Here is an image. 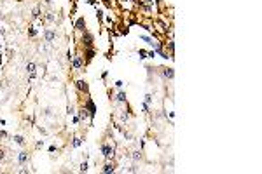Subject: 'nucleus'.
Here are the masks:
<instances>
[{
	"label": "nucleus",
	"mask_w": 262,
	"mask_h": 174,
	"mask_svg": "<svg viewBox=\"0 0 262 174\" xmlns=\"http://www.w3.org/2000/svg\"><path fill=\"white\" fill-rule=\"evenodd\" d=\"M84 108L89 111V124L93 125L94 117H96V104H94V101L89 97V94H87V97H86V101H84Z\"/></svg>",
	"instance_id": "1"
},
{
	"label": "nucleus",
	"mask_w": 262,
	"mask_h": 174,
	"mask_svg": "<svg viewBox=\"0 0 262 174\" xmlns=\"http://www.w3.org/2000/svg\"><path fill=\"white\" fill-rule=\"evenodd\" d=\"M100 152H101V155H103L107 160H110L114 155H115V148H114V145H110V143H101V145H100Z\"/></svg>",
	"instance_id": "2"
},
{
	"label": "nucleus",
	"mask_w": 262,
	"mask_h": 174,
	"mask_svg": "<svg viewBox=\"0 0 262 174\" xmlns=\"http://www.w3.org/2000/svg\"><path fill=\"white\" fill-rule=\"evenodd\" d=\"M80 45L82 47H94V35L91 31H82V37H80Z\"/></svg>",
	"instance_id": "3"
},
{
	"label": "nucleus",
	"mask_w": 262,
	"mask_h": 174,
	"mask_svg": "<svg viewBox=\"0 0 262 174\" xmlns=\"http://www.w3.org/2000/svg\"><path fill=\"white\" fill-rule=\"evenodd\" d=\"M70 63H72V70H73V71H79V70L84 66V56L80 54V52H77V54H73Z\"/></svg>",
	"instance_id": "4"
},
{
	"label": "nucleus",
	"mask_w": 262,
	"mask_h": 174,
	"mask_svg": "<svg viewBox=\"0 0 262 174\" xmlns=\"http://www.w3.org/2000/svg\"><path fill=\"white\" fill-rule=\"evenodd\" d=\"M73 85H75V89H77L80 94H86V96L89 94V84L86 82L84 78H79V80H75V84H73Z\"/></svg>",
	"instance_id": "5"
},
{
	"label": "nucleus",
	"mask_w": 262,
	"mask_h": 174,
	"mask_svg": "<svg viewBox=\"0 0 262 174\" xmlns=\"http://www.w3.org/2000/svg\"><path fill=\"white\" fill-rule=\"evenodd\" d=\"M44 42H47V44H51V42H54L58 38V31L56 30H51V28H47V30H44Z\"/></svg>",
	"instance_id": "6"
},
{
	"label": "nucleus",
	"mask_w": 262,
	"mask_h": 174,
	"mask_svg": "<svg viewBox=\"0 0 262 174\" xmlns=\"http://www.w3.org/2000/svg\"><path fill=\"white\" fill-rule=\"evenodd\" d=\"M73 28H75V31H79V33L86 31V18H84V16H80V18H77V19H75Z\"/></svg>",
	"instance_id": "7"
},
{
	"label": "nucleus",
	"mask_w": 262,
	"mask_h": 174,
	"mask_svg": "<svg viewBox=\"0 0 262 174\" xmlns=\"http://www.w3.org/2000/svg\"><path fill=\"white\" fill-rule=\"evenodd\" d=\"M26 73H28V78L30 80H33L37 77V64L33 61H28L26 63Z\"/></svg>",
	"instance_id": "8"
},
{
	"label": "nucleus",
	"mask_w": 262,
	"mask_h": 174,
	"mask_svg": "<svg viewBox=\"0 0 262 174\" xmlns=\"http://www.w3.org/2000/svg\"><path fill=\"white\" fill-rule=\"evenodd\" d=\"M161 75H163L164 78H168V80H173V78H175V70L171 68V66H163V68H161Z\"/></svg>",
	"instance_id": "9"
},
{
	"label": "nucleus",
	"mask_w": 262,
	"mask_h": 174,
	"mask_svg": "<svg viewBox=\"0 0 262 174\" xmlns=\"http://www.w3.org/2000/svg\"><path fill=\"white\" fill-rule=\"evenodd\" d=\"M84 56H86V61L84 64H87V63L93 61V57L96 56V51H94V47H84Z\"/></svg>",
	"instance_id": "10"
},
{
	"label": "nucleus",
	"mask_w": 262,
	"mask_h": 174,
	"mask_svg": "<svg viewBox=\"0 0 262 174\" xmlns=\"http://www.w3.org/2000/svg\"><path fill=\"white\" fill-rule=\"evenodd\" d=\"M30 162V153L28 152H19L18 153V164L19 166H26Z\"/></svg>",
	"instance_id": "11"
},
{
	"label": "nucleus",
	"mask_w": 262,
	"mask_h": 174,
	"mask_svg": "<svg viewBox=\"0 0 262 174\" xmlns=\"http://www.w3.org/2000/svg\"><path fill=\"white\" fill-rule=\"evenodd\" d=\"M77 117H79V120H80V122H86V120L89 118V111H87V110H86V108H84V104H82V106L79 108V113H77Z\"/></svg>",
	"instance_id": "12"
},
{
	"label": "nucleus",
	"mask_w": 262,
	"mask_h": 174,
	"mask_svg": "<svg viewBox=\"0 0 262 174\" xmlns=\"http://www.w3.org/2000/svg\"><path fill=\"white\" fill-rule=\"evenodd\" d=\"M101 172H103V174H110V172H115V162H107L105 166L101 167Z\"/></svg>",
	"instance_id": "13"
},
{
	"label": "nucleus",
	"mask_w": 262,
	"mask_h": 174,
	"mask_svg": "<svg viewBox=\"0 0 262 174\" xmlns=\"http://www.w3.org/2000/svg\"><path fill=\"white\" fill-rule=\"evenodd\" d=\"M114 99H115L117 103H126L128 96H126V92H124V90H119V92H117V96L114 97Z\"/></svg>",
	"instance_id": "14"
},
{
	"label": "nucleus",
	"mask_w": 262,
	"mask_h": 174,
	"mask_svg": "<svg viewBox=\"0 0 262 174\" xmlns=\"http://www.w3.org/2000/svg\"><path fill=\"white\" fill-rule=\"evenodd\" d=\"M12 139H14V143H18L19 146H25V145H26V141H25V138H23V136H19V134H16V136H14Z\"/></svg>",
	"instance_id": "15"
},
{
	"label": "nucleus",
	"mask_w": 262,
	"mask_h": 174,
	"mask_svg": "<svg viewBox=\"0 0 262 174\" xmlns=\"http://www.w3.org/2000/svg\"><path fill=\"white\" fill-rule=\"evenodd\" d=\"M44 19L47 21V23H56V16L53 12H46V16H44Z\"/></svg>",
	"instance_id": "16"
},
{
	"label": "nucleus",
	"mask_w": 262,
	"mask_h": 174,
	"mask_svg": "<svg viewBox=\"0 0 262 174\" xmlns=\"http://www.w3.org/2000/svg\"><path fill=\"white\" fill-rule=\"evenodd\" d=\"M129 157H131V159L135 160V162H138V160H142V157H143V155H142V152H140V150H136V152H133L131 155H129Z\"/></svg>",
	"instance_id": "17"
},
{
	"label": "nucleus",
	"mask_w": 262,
	"mask_h": 174,
	"mask_svg": "<svg viewBox=\"0 0 262 174\" xmlns=\"http://www.w3.org/2000/svg\"><path fill=\"white\" fill-rule=\"evenodd\" d=\"M80 145H82V139L79 138V136H73V141H72V146H73V148H79Z\"/></svg>",
	"instance_id": "18"
},
{
	"label": "nucleus",
	"mask_w": 262,
	"mask_h": 174,
	"mask_svg": "<svg viewBox=\"0 0 262 174\" xmlns=\"http://www.w3.org/2000/svg\"><path fill=\"white\" fill-rule=\"evenodd\" d=\"M28 35L32 37V38H33V37H37V35H39V31H37L33 26H28Z\"/></svg>",
	"instance_id": "19"
},
{
	"label": "nucleus",
	"mask_w": 262,
	"mask_h": 174,
	"mask_svg": "<svg viewBox=\"0 0 262 174\" xmlns=\"http://www.w3.org/2000/svg\"><path fill=\"white\" fill-rule=\"evenodd\" d=\"M103 14H105V12H103L101 9H98V7H96V18H98V21H100V23L103 21Z\"/></svg>",
	"instance_id": "20"
},
{
	"label": "nucleus",
	"mask_w": 262,
	"mask_h": 174,
	"mask_svg": "<svg viewBox=\"0 0 262 174\" xmlns=\"http://www.w3.org/2000/svg\"><path fill=\"white\" fill-rule=\"evenodd\" d=\"M32 16H33V19L40 18V7H35V9H33V14H32Z\"/></svg>",
	"instance_id": "21"
},
{
	"label": "nucleus",
	"mask_w": 262,
	"mask_h": 174,
	"mask_svg": "<svg viewBox=\"0 0 262 174\" xmlns=\"http://www.w3.org/2000/svg\"><path fill=\"white\" fill-rule=\"evenodd\" d=\"M138 56H140V59H145V57H149V56H147V51H143V49H140V51H138Z\"/></svg>",
	"instance_id": "22"
},
{
	"label": "nucleus",
	"mask_w": 262,
	"mask_h": 174,
	"mask_svg": "<svg viewBox=\"0 0 262 174\" xmlns=\"http://www.w3.org/2000/svg\"><path fill=\"white\" fill-rule=\"evenodd\" d=\"M79 171H80V172H86V171H87V162H86V160L82 162V164H80V167H79Z\"/></svg>",
	"instance_id": "23"
},
{
	"label": "nucleus",
	"mask_w": 262,
	"mask_h": 174,
	"mask_svg": "<svg viewBox=\"0 0 262 174\" xmlns=\"http://www.w3.org/2000/svg\"><path fill=\"white\" fill-rule=\"evenodd\" d=\"M152 101H154V97H152V94H145V103H147V104H150Z\"/></svg>",
	"instance_id": "24"
},
{
	"label": "nucleus",
	"mask_w": 262,
	"mask_h": 174,
	"mask_svg": "<svg viewBox=\"0 0 262 174\" xmlns=\"http://www.w3.org/2000/svg\"><path fill=\"white\" fill-rule=\"evenodd\" d=\"M73 113H75V111H73V106H70V104H68V106H66V115L70 117V115H73Z\"/></svg>",
	"instance_id": "25"
},
{
	"label": "nucleus",
	"mask_w": 262,
	"mask_h": 174,
	"mask_svg": "<svg viewBox=\"0 0 262 174\" xmlns=\"http://www.w3.org/2000/svg\"><path fill=\"white\" fill-rule=\"evenodd\" d=\"M42 146H44V139H39V141L35 143V148H37V150H40Z\"/></svg>",
	"instance_id": "26"
},
{
	"label": "nucleus",
	"mask_w": 262,
	"mask_h": 174,
	"mask_svg": "<svg viewBox=\"0 0 262 174\" xmlns=\"http://www.w3.org/2000/svg\"><path fill=\"white\" fill-rule=\"evenodd\" d=\"M4 160H5V150L0 148V162H4Z\"/></svg>",
	"instance_id": "27"
},
{
	"label": "nucleus",
	"mask_w": 262,
	"mask_h": 174,
	"mask_svg": "<svg viewBox=\"0 0 262 174\" xmlns=\"http://www.w3.org/2000/svg\"><path fill=\"white\" fill-rule=\"evenodd\" d=\"M128 118H129V113H126V111H124V113L121 115V120H122V122H128Z\"/></svg>",
	"instance_id": "28"
},
{
	"label": "nucleus",
	"mask_w": 262,
	"mask_h": 174,
	"mask_svg": "<svg viewBox=\"0 0 262 174\" xmlns=\"http://www.w3.org/2000/svg\"><path fill=\"white\" fill-rule=\"evenodd\" d=\"M142 110H143V113H149V104L143 101V104H142Z\"/></svg>",
	"instance_id": "29"
},
{
	"label": "nucleus",
	"mask_w": 262,
	"mask_h": 174,
	"mask_svg": "<svg viewBox=\"0 0 262 174\" xmlns=\"http://www.w3.org/2000/svg\"><path fill=\"white\" fill-rule=\"evenodd\" d=\"M72 57H73V54H72V52H70V49H68V51H66V61L70 63V61H72Z\"/></svg>",
	"instance_id": "30"
},
{
	"label": "nucleus",
	"mask_w": 262,
	"mask_h": 174,
	"mask_svg": "<svg viewBox=\"0 0 262 174\" xmlns=\"http://www.w3.org/2000/svg\"><path fill=\"white\" fill-rule=\"evenodd\" d=\"M122 85H124V82H122V80H115V87H117V89H121Z\"/></svg>",
	"instance_id": "31"
},
{
	"label": "nucleus",
	"mask_w": 262,
	"mask_h": 174,
	"mask_svg": "<svg viewBox=\"0 0 262 174\" xmlns=\"http://www.w3.org/2000/svg\"><path fill=\"white\" fill-rule=\"evenodd\" d=\"M18 172H21V174H26V172H30V169H26V167H23V169H19Z\"/></svg>",
	"instance_id": "32"
},
{
	"label": "nucleus",
	"mask_w": 262,
	"mask_h": 174,
	"mask_svg": "<svg viewBox=\"0 0 262 174\" xmlns=\"http://www.w3.org/2000/svg\"><path fill=\"white\" fill-rule=\"evenodd\" d=\"M79 122H80L79 117H77V115H73V125H79Z\"/></svg>",
	"instance_id": "33"
},
{
	"label": "nucleus",
	"mask_w": 262,
	"mask_h": 174,
	"mask_svg": "<svg viewBox=\"0 0 262 174\" xmlns=\"http://www.w3.org/2000/svg\"><path fill=\"white\" fill-rule=\"evenodd\" d=\"M0 138H9V134L5 131H0Z\"/></svg>",
	"instance_id": "34"
},
{
	"label": "nucleus",
	"mask_w": 262,
	"mask_h": 174,
	"mask_svg": "<svg viewBox=\"0 0 262 174\" xmlns=\"http://www.w3.org/2000/svg\"><path fill=\"white\" fill-rule=\"evenodd\" d=\"M107 77H108V71H107V70H105V71H103V73H101V78H103V80H105Z\"/></svg>",
	"instance_id": "35"
},
{
	"label": "nucleus",
	"mask_w": 262,
	"mask_h": 174,
	"mask_svg": "<svg viewBox=\"0 0 262 174\" xmlns=\"http://www.w3.org/2000/svg\"><path fill=\"white\" fill-rule=\"evenodd\" d=\"M39 131H40V134H47V131H46L44 127H39Z\"/></svg>",
	"instance_id": "36"
},
{
	"label": "nucleus",
	"mask_w": 262,
	"mask_h": 174,
	"mask_svg": "<svg viewBox=\"0 0 262 174\" xmlns=\"http://www.w3.org/2000/svg\"><path fill=\"white\" fill-rule=\"evenodd\" d=\"M154 2H156L157 5H161V2H163V0H154Z\"/></svg>",
	"instance_id": "37"
},
{
	"label": "nucleus",
	"mask_w": 262,
	"mask_h": 174,
	"mask_svg": "<svg viewBox=\"0 0 262 174\" xmlns=\"http://www.w3.org/2000/svg\"><path fill=\"white\" fill-rule=\"evenodd\" d=\"M44 2H46V4H49V5L53 4V0H44Z\"/></svg>",
	"instance_id": "38"
},
{
	"label": "nucleus",
	"mask_w": 262,
	"mask_h": 174,
	"mask_svg": "<svg viewBox=\"0 0 262 174\" xmlns=\"http://www.w3.org/2000/svg\"><path fill=\"white\" fill-rule=\"evenodd\" d=\"M0 52H2V42H0Z\"/></svg>",
	"instance_id": "39"
},
{
	"label": "nucleus",
	"mask_w": 262,
	"mask_h": 174,
	"mask_svg": "<svg viewBox=\"0 0 262 174\" xmlns=\"http://www.w3.org/2000/svg\"><path fill=\"white\" fill-rule=\"evenodd\" d=\"M0 18H2V11H0Z\"/></svg>",
	"instance_id": "40"
}]
</instances>
